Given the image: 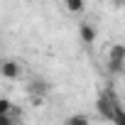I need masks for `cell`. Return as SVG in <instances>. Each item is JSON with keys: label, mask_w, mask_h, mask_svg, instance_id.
Masks as SVG:
<instances>
[{"label": "cell", "mask_w": 125, "mask_h": 125, "mask_svg": "<svg viewBox=\"0 0 125 125\" xmlns=\"http://www.w3.org/2000/svg\"><path fill=\"white\" fill-rule=\"evenodd\" d=\"M96 37H98V30H96L93 22H81V25H79V39H81L86 47H91V44L96 42Z\"/></svg>", "instance_id": "obj_3"}, {"label": "cell", "mask_w": 125, "mask_h": 125, "mask_svg": "<svg viewBox=\"0 0 125 125\" xmlns=\"http://www.w3.org/2000/svg\"><path fill=\"white\" fill-rule=\"evenodd\" d=\"M27 96H42V98H47L49 96V83L44 79H32L27 83Z\"/></svg>", "instance_id": "obj_4"}, {"label": "cell", "mask_w": 125, "mask_h": 125, "mask_svg": "<svg viewBox=\"0 0 125 125\" xmlns=\"http://www.w3.org/2000/svg\"><path fill=\"white\" fill-rule=\"evenodd\" d=\"M0 76L8 79V81H17L22 76V64L17 59H5V61H0Z\"/></svg>", "instance_id": "obj_2"}, {"label": "cell", "mask_w": 125, "mask_h": 125, "mask_svg": "<svg viewBox=\"0 0 125 125\" xmlns=\"http://www.w3.org/2000/svg\"><path fill=\"white\" fill-rule=\"evenodd\" d=\"M113 3H115V8H123V3H125V0H113Z\"/></svg>", "instance_id": "obj_10"}, {"label": "cell", "mask_w": 125, "mask_h": 125, "mask_svg": "<svg viewBox=\"0 0 125 125\" xmlns=\"http://www.w3.org/2000/svg\"><path fill=\"white\" fill-rule=\"evenodd\" d=\"M108 59H115V61H125V47H123L120 42H115V44L110 47V52H108Z\"/></svg>", "instance_id": "obj_6"}, {"label": "cell", "mask_w": 125, "mask_h": 125, "mask_svg": "<svg viewBox=\"0 0 125 125\" xmlns=\"http://www.w3.org/2000/svg\"><path fill=\"white\" fill-rule=\"evenodd\" d=\"M12 105H15V103H12L10 98H0V115L10 113V110H12Z\"/></svg>", "instance_id": "obj_9"}, {"label": "cell", "mask_w": 125, "mask_h": 125, "mask_svg": "<svg viewBox=\"0 0 125 125\" xmlns=\"http://www.w3.org/2000/svg\"><path fill=\"white\" fill-rule=\"evenodd\" d=\"M118 105H123L120 98H118V93H115L110 86H105V88L101 91L98 101H96V110H98V115H101L103 120H113V110H115Z\"/></svg>", "instance_id": "obj_1"}, {"label": "cell", "mask_w": 125, "mask_h": 125, "mask_svg": "<svg viewBox=\"0 0 125 125\" xmlns=\"http://www.w3.org/2000/svg\"><path fill=\"white\" fill-rule=\"evenodd\" d=\"M123 69H125V61L108 59V74H110V76H123Z\"/></svg>", "instance_id": "obj_7"}, {"label": "cell", "mask_w": 125, "mask_h": 125, "mask_svg": "<svg viewBox=\"0 0 125 125\" xmlns=\"http://www.w3.org/2000/svg\"><path fill=\"white\" fill-rule=\"evenodd\" d=\"M88 123H91L88 115H71V118H66V125H88Z\"/></svg>", "instance_id": "obj_8"}, {"label": "cell", "mask_w": 125, "mask_h": 125, "mask_svg": "<svg viewBox=\"0 0 125 125\" xmlns=\"http://www.w3.org/2000/svg\"><path fill=\"white\" fill-rule=\"evenodd\" d=\"M64 8H66V12H71V15H81V12L86 10V0H64Z\"/></svg>", "instance_id": "obj_5"}]
</instances>
